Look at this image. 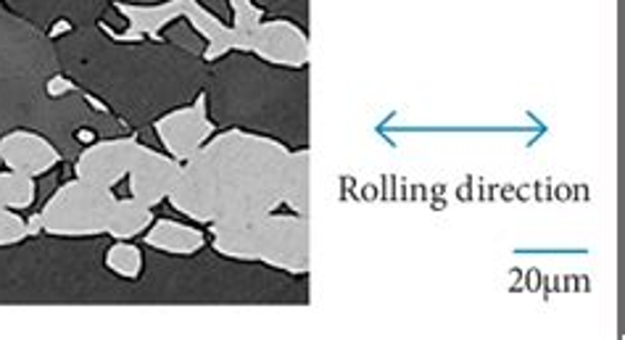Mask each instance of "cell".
I'll return each instance as SVG.
<instances>
[{
    "label": "cell",
    "instance_id": "obj_3",
    "mask_svg": "<svg viewBox=\"0 0 625 340\" xmlns=\"http://www.w3.org/2000/svg\"><path fill=\"white\" fill-rule=\"evenodd\" d=\"M119 198L114 190L90 186V182L69 180L43 203V209L27 217L30 236L51 238H98L109 236Z\"/></svg>",
    "mask_w": 625,
    "mask_h": 340
},
{
    "label": "cell",
    "instance_id": "obj_4",
    "mask_svg": "<svg viewBox=\"0 0 625 340\" xmlns=\"http://www.w3.org/2000/svg\"><path fill=\"white\" fill-rule=\"evenodd\" d=\"M114 9L128 19V30L114 32L111 27L101 24V30L111 34L114 40L135 42V40H157L161 42V30L170 27L172 21L188 19L195 32L206 40V51H203V61H216L230 51H235V34L233 27H228L220 17H214L212 11L203 9L201 0H164L157 6H140V3H122L117 0Z\"/></svg>",
    "mask_w": 625,
    "mask_h": 340
},
{
    "label": "cell",
    "instance_id": "obj_18",
    "mask_svg": "<svg viewBox=\"0 0 625 340\" xmlns=\"http://www.w3.org/2000/svg\"><path fill=\"white\" fill-rule=\"evenodd\" d=\"M72 30H74L72 21H69V19H56V24L51 27V32H48V34H51V38L56 40V38H61V34H69Z\"/></svg>",
    "mask_w": 625,
    "mask_h": 340
},
{
    "label": "cell",
    "instance_id": "obj_14",
    "mask_svg": "<svg viewBox=\"0 0 625 340\" xmlns=\"http://www.w3.org/2000/svg\"><path fill=\"white\" fill-rule=\"evenodd\" d=\"M230 9H233L235 51L251 53L256 30L262 27V21H264V9H259L254 0H230Z\"/></svg>",
    "mask_w": 625,
    "mask_h": 340
},
{
    "label": "cell",
    "instance_id": "obj_15",
    "mask_svg": "<svg viewBox=\"0 0 625 340\" xmlns=\"http://www.w3.org/2000/svg\"><path fill=\"white\" fill-rule=\"evenodd\" d=\"M107 267L117 278L138 280L143 272V251L130 240H117L107 251Z\"/></svg>",
    "mask_w": 625,
    "mask_h": 340
},
{
    "label": "cell",
    "instance_id": "obj_17",
    "mask_svg": "<svg viewBox=\"0 0 625 340\" xmlns=\"http://www.w3.org/2000/svg\"><path fill=\"white\" fill-rule=\"evenodd\" d=\"M74 90H77V84L64 74L51 77V80H48V84H46V93L51 98H64L69 93H74Z\"/></svg>",
    "mask_w": 625,
    "mask_h": 340
},
{
    "label": "cell",
    "instance_id": "obj_10",
    "mask_svg": "<svg viewBox=\"0 0 625 340\" xmlns=\"http://www.w3.org/2000/svg\"><path fill=\"white\" fill-rule=\"evenodd\" d=\"M145 246L161 253H172V257H195L206 246V236L195 224L178 222V219H153L145 230Z\"/></svg>",
    "mask_w": 625,
    "mask_h": 340
},
{
    "label": "cell",
    "instance_id": "obj_16",
    "mask_svg": "<svg viewBox=\"0 0 625 340\" xmlns=\"http://www.w3.org/2000/svg\"><path fill=\"white\" fill-rule=\"evenodd\" d=\"M30 236V224L22 211L13 209H0V248H11L24 243Z\"/></svg>",
    "mask_w": 625,
    "mask_h": 340
},
{
    "label": "cell",
    "instance_id": "obj_5",
    "mask_svg": "<svg viewBox=\"0 0 625 340\" xmlns=\"http://www.w3.org/2000/svg\"><path fill=\"white\" fill-rule=\"evenodd\" d=\"M161 148L185 164L191 156L201 151L209 140L214 138L216 124L209 117V98L206 93L195 96L191 106H180V109L167 111L164 117L157 119L153 124Z\"/></svg>",
    "mask_w": 625,
    "mask_h": 340
},
{
    "label": "cell",
    "instance_id": "obj_7",
    "mask_svg": "<svg viewBox=\"0 0 625 340\" xmlns=\"http://www.w3.org/2000/svg\"><path fill=\"white\" fill-rule=\"evenodd\" d=\"M180 172H182V161L172 159L167 151L161 153L157 148L143 146L128 174L130 196H135L138 201L149 203V207H159V203L167 201V196L172 193V188L178 186Z\"/></svg>",
    "mask_w": 625,
    "mask_h": 340
},
{
    "label": "cell",
    "instance_id": "obj_13",
    "mask_svg": "<svg viewBox=\"0 0 625 340\" xmlns=\"http://www.w3.org/2000/svg\"><path fill=\"white\" fill-rule=\"evenodd\" d=\"M34 198H38L34 177L11 172V169L0 172V209L27 211L34 207Z\"/></svg>",
    "mask_w": 625,
    "mask_h": 340
},
{
    "label": "cell",
    "instance_id": "obj_2",
    "mask_svg": "<svg viewBox=\"0 0 625 340\" xmlns=\"http://www.w3.org/2000/svg\"><path fill=\"white\" fill-rule=\"evenodd\" d=\"M212 248L233 261H256L288 274L309 272V217L270 214L212 224Z\"/></svg>",
    "mask_w": 625,
    "mask_h": 340
},
{
    "label": "cell",
    "instance_id": "obj_8",
    "mask_svg": "<svg viewBox=\"0 0 625 340\" xmlns=\"http://www.w3.org/2000/svg\"><path fill=\"white\" fill-rule=\"evenodd\" d=\"M61 153L51 140L32 130H13L0 138V167L27 177H43L59 167Z\"/></svg>",
    "mask_w": 625,
    "mask_h": 340
},
{
    "label": "cell",
    "instance_id": "obj_6",
    "mask_svg": "<svg viewBox=\"0 0 625 340\" xmlns=\"http://www.w3.org/2000/svg\"><path fill=\"white\" fill-rule=\"evenodd\" d=\"M140 148H143V143L138 138L95 140L77 156L74 177L90 182V186L114 190L130 174Z\"/></svg>",
    "mask_w": 625,
    "mask_h": 340
},
{
    "label": "cell",
    "instance_id": "obj_12",
    "mask_svg": "<svg viewBox=\"0 0 625 340\" xmlns=\"http://www.w3.org/2000/svg\"><path fill=\"white\" fill-rule=\"evenodd\" d=\"M283 207H288L293 214L309 217V151H291L285 169V193Z\"/></svg>",
    "mask_w": 625,
    "mask_h": 340
},
{
    "label": "cell",
    "instance_id": "obj_1",
    "mask_svg": "<svg viewBox=\"0 0 625 340\" xmlns=\"http://www.w3.org/2000/svg\"><path fill=\"white\" fill-rule=\"evenodd\" d=\"M291 148L270 134L233 127L209 140L182 164L167 196L178 214L199 224L254 219L283 207Z\"/></svg>",
    "mask_w": 625,
    "mask_h": 340
},
{
    "label": "cell",
    "instance_id": "obj_11",
    "mask_svg": "<svg viewBox=\"0 0 625 340\" xmlns=\"http://www.w3.org/2000/svg\"><path fill=\"white\" fill-rule=\"evenodd\" d=\"M151 222H153V207L138 201L135 196L119 198L114 217H111L109 236L114 240H132L138 238L140 232L149 230Z\"/></svg>",
    "mask_w": 625,
    "mask_h": 340
},
{
    "label": "cell",
    "instance_id": "obj_19",
    "mask_svg": "<svg viewBox=\"0 0 625 340\" xmlns=\"http://www.w3.org/2000/svg\"><path fill=\"white\" fill-rule=\"evenodd\" d=\"M77 140H80V143L90 146V143H95V134H93V132H85V130H80V132H77Z\"/></svg>",
    "mask_w": 625,
    "mask_h": 340
},
{
    "label": "cell",
    "instance_id": "obj_9",
    "mask_svg": "<svg viewBox=\"0 0 625 340\" xmlns=\"http://www.w3.org/2000/svg\"><path fill=\"white\" fill-rule=\"evenodd\" d=\"M251 53L266 63L285 69H304L309 61V38L301 27L288 19H272L262 21L256 30L254 46Z\"/></svg>",
    "mask_w": 625,
    "mask_h": 340
}]
</instances>
